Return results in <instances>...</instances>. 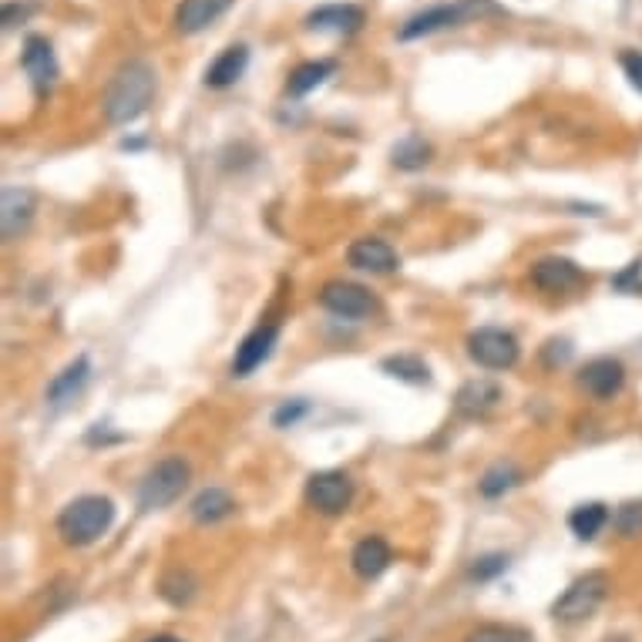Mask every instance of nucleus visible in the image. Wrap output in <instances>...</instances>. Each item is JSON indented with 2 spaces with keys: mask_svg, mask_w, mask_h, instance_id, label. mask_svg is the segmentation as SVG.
<instances>
[{
  "mask_svg": "<svg viewBox=\"0 0 642 642\" xmlns=\"http://www.w3.org/2000/svg\"><path fill=\"white\" fill-rule=\"evenodd\" d=\"M532 283L542 293H572V289H579L585 283V273L572 259L549 256V259H539L532 266Z\"/></svg>",
  "mask_w": 642,
  "mask_h": 642,
  "instance_id": "13",
  "label": "nucleus"
},
{
  "mask_svg": "<svg viewBox=\"0 0 642 642\" xmlns=\"http://www.w3.org/2000/svg\"><path fill=\"white\" fill-rule=\"evenodd\" d=\"M485 18H505V8L495 4V0H451V4H434V8L414 14L397 31V38L401 41H421V38H431L437 31L461 28L471 21H485Z\"/></svg>",
  "mask_w": 642,
  "mask_h": 642,
  "instance_id": "2",
  "label": "nucleus"
},
{
  "mask_svg": "<svg viewBox=\"0 0 642 642\" xmlns=\"http://www.w3.org/2000/svg\"><path fill=\"white\" fill-rule=\"evenodd\" d=\"M192 518L196 522H203V525H213V522H223V518H229L233 512H236V502H233V495L229 492H223V488H206L203 495H196V502H192Z\"/></svg>",
  "mask_w": 642,
  "mask_h": 642,
  "instance_id": "22",
  "label": "nucleus"
},
{
  "mask_svg": "<svg viewBox=\"0 0 642 642\" xmlns=\"http://www.w3.org/2000/svg\"><path fill=\"white\" fill-rule=\"evenodd\" d=\"M622 384H625V367H622L619 360H612V357H595V360H589V364L582 367V374H579V387H582L589 397H595V401L615 397V394L622 391Z\"/></svg>",
  "mask_w": 642,
  "mask_h": 642,
  "instance_id": "11",
  "label": "nucleus"
},
{
  "mask_svg": "<svg viewBox=\"0 0 642 642\" xmlns=\"http://www.w3.org/2000/svg\"><path fill=\"white\" fill-rule=\"evenodd\" d=\"M619 68H622V75L629 78V85L642 95V51L625 48V51L619 55Z\"/></svg>",
  "mask_w": 642,
  "mask_h": 642,
  "instance_id": "30",
  "label": "nucleus"
},
{
  "mask_svg": "<svg viewBox=\"0 0 642 642\" xmlns=\"http://www.w3.org/2000/svg\"><path fill=\"white\" fill-rule=\"evenodd\" d=\"M88 377H91V364H88V357H78L75 364H68V367L48 384V404H51L55 411H65V407L75 404V397L85 391Z\"/></svg>",
  "mask_w": 642,
  "mask_h": 642,
  "instance_id": "17",
  "label": "nucleus"
},
{
  "mask_svg": "<svg viewBox=\"0 0 642 642\" xmlns=\"http://www.w3.org/2000/svg\"><path fill=\"white\" fill-rule=\"evenodd\" d=\"M467 642H518L508 629H498V625H485V629H477Z\"/></svg>",
  "mask_w": 642,
  "mask_h": 642,
  "instance_id": "33",
  "label": "nucleus"
},
{
  "mask_svg": "<svg viewBox=\"0 0 642 642\" xmlns=\"http://www.w3.org/2000/svg\"><path fill=\"white\" fill-rule=\"evenodd\" d=\"M334 75H337V65H334V61H306V65H299V68L289 75V81H286V95L303 98V95L316 91L319 85H327Z\"/></svg>",
  "mask_w": 642,
  "mask_h": 642,
  "instance_id": "21",
  "label": "nucleus"
},
{
  "mask_svg": "<svg viewBox=\"0 0 642 642\" xmlns=\"http://www.w3.org/2000/svg\"><path fill=\"white\" fill-rule=\"evenodd\" d=\"M115 522V505L111 498L101 495H85L75 498L61 515H58V532L68 545H91L98 542Z\"/></svg>",
  "mask_w": 642,
  "mask_h": 642,
  "instance_id": "3",
  "label": "nucleus"
},
{
  "mask_svg": "<svg viewBox=\"0 0 642 642\" xmlns=\"http://www.w3.org/2000/svg\"><path fill=\"white\" fill-rule=\"evenodd\" d=\"M518 481H522V471L515 464L502 461V464L485 471V477L477 481V488H481V495H485V498H502L505 492H512L518 485Z\"/></svg>",
  "mask_w": 642,
  "mask_h": 642,
  "instance_id": "24",
  "label": "nucleus"
},
{
  "mask_svg": "<svg viewBox=\"0 0 642 642\" xmlns=\"http://www.w3.org/2000/svg\"><path fill=\"white\" fill-rule=\"evenodd\" d=\"M276 340H279V327H276V324H263V327H256V330L236 347L233 374H236V377H249L253 371H259V367L269 360Z\"/></svg>",
  "mask_w": 642,
  "mask_h": 642,
  "instance_id": "12",
  "label": "nucleus"
},
{
  "mask_svg": "<svg viewBox=\"0 0 642 642\" xmlns=\"http://www.w3.org/2000/svg\"><path fill=\"white\" fill-rule=\"evenodd\" d=\"M148 642H182V639H176V635H155V639H148Z\"/></svg>",
  "mask_w": 642,
  "mask_h": 642,
  "instance_id": "34",
  "label": "nucleus"
},
{
  "mask_svg": "<svg viewBox=\"0 0 642 642\" xmlns=\"http://www.w3.org/2000/svg\"><path fill=\"white\" fill-rule=\"evenodd\" d=\"M189 464L182 457H166L158 461L138 488V508L141 512H158V508H169L189 485Z\"/></svg>",
  "mask_w": 642,
  "mask_h": 642,
  "instance_id": "4",
  "label": "nucleus"
},
{
  "mask_svg": "<svg viewBox=\"0 0 642 642\" xmlns=\"http://www.w3.org/2000/svg\"><path fill=\"white\" fill-rule=\"evenodd\" d=\"M192 579L189 575H169L166 582H162V595L172 602V605H182V602H189L192 599Z\"/></svg>",
  "mask_w": 642,
  "mask_h": 642,
  "instance_id": "29",
  "label": "nucleus"
},
{
  "mask_svg": "<svg viewBox=\"0 0 642 642\" xmlns=\"http://www.w3.org/2000/svg\"><path fill=\"white\" fill-rule=\"evenodd\" d=\"M498 401H502L498 384H492V381H471V384H464L457 391L454 407H457L461 417H481V414H488Z\"/></svg>",
  "mask_w": 642,
  "mask_h": 642,
  "instance_id": "19",
  "label": "nucleus"
},
{
  "mask_svg": "<svg viewBox=\"0 0 642 642\" xmlns=\"http://www.w3.org/2000/svg\"><path fill=\"white\" fill-rule=\"evenodd\" d=\"M387 565H391V545L384 539L371 535V539L357 542V549H354V572L360 579H377V575L387 572Z\"/></svg>",
  "mask_w": 642,
  "mask_h": 642,
  "instance_id": "20",
  "label": "nucleus"
},
{
  "mask_svg": "<svg viewBox=\"0 0 642 642\" xmlns=\"http://www.w3.org/2000/svg\"><path fill=\"white\" fill-rule=\"evenodd\" d=\"M236 0H182L176 11V31L179 34H203L206 28H213Z\"/></svg>",
  "mask_w": 642,
  "mask_h": 642,
  "instance_id": "14",
  "label": "nucleus"
},
{
  "mask_svg": "<svg viewBox=\"0 0 642 642\" xmlns=\"http://www.w3.org/2000/svg\"><path fill=\"white\" fill-rule=\"evenodd\" d=\"M431 162V145L417 135H407L397 148H394V166L404 169V172H414V169H424Z\"/></svg>",
  "mask_w": 642,
  "mask_h": 642,
  "instance_id": "25",
  "label": "nucleus"
},
{
  "mask_svg": "<svg viewBox=\"0 0 642 642\" xmlns=\"http://www.w3.org/2000/svg\"><path fill=\"white\" fill-rule=\"evenodd\" d=\"M306 31H316V34H340V38H350L364 28V11L357 4H324L306 14Z\"/></svg>",
  "mask_w": 642,
  "mask_h": 642,
  "instance_id": "10",
  "label": "nucleus"
},
{
  "mask_svg": "<svg viewBox=\"0 0 642 642\" xmlns=\"http://www.w3.org/2000/svg\"><path fill=\"white\" fill-rule=\"evenodd\" d=\"M21 68H24V75L31 78V85H34V91H38L41 98H45V95L58 85V78H61L55 48H51V41L41 38V34H28V38H24Z\"/></svg>",
  "mask_w": 642,
  "mask_h": 642,
  "instance_id": "8",
  "label": "nucleus"
},
{
  "mask_svg": "<svg viewBox=\"0 0 642 642\" xmlns=\"http://www.w3.org/2000/svg\"><path fill=\"white\" fill-rule=\"evenodd\" d=\"M34 14V4H14V0H8L4 4V14H0V21H4V28H18V21H28Z\"/></svg>",
  "mask_w": 642,
  "mask_h": 642,
  "instance_id": "32",
  "label": "nucleus"
},
{
  "mask_svg": "<svg viewBox=\"0 0 642 642\" xmlns=\"http://www.w3.org/2000/svg\"><path fill=\"white\" fill-rule=\"evenodd\" d=\"M347 263L354 269H364V273H394L401 266L397 253L384 239H357L347 249Z\"/></svg>",
  "mask_w": 642,
  "mask_h": 642,
  "instance_id": "16",
  "label": "nucleus"
},
{
  "mask_svg": "<svg viewBox=\"0 0 642 642\" xmlns=\"http://www.w3.org/2000/svg\"><path fill=\"white\" fill-rule=\"evenodd\" d=\"M615 532L622 539H639L642 535V502H629L615 512Z\"/></svg>",
  "mask_w": 642,
  "mask_h": 642,
  "instance_id": "27",
  "label": "nucleus"
},
{
  "mask_svg": "<svg viewBox=\"0 0 642 642\" xmlns=\"http://www.w3.org/2000/svg\"><path fill=\"white\" fill-rule=\"evenodd\" d=\"M306 502L324 515H340L354 502V481L344 471H316L306 481Z\"/></svg>",
  "mask_w": 642,
  "mask_h": 642,
  "instance_id": "7",
  "label": "nucleus"
},
{
  "mask_svg": "<svg viewBox=\"0 0 642 642\" xmlns=\"http://www.w3.org/2000/svg\"><path fill=\"white\" fill-rule=\"evenodd\" d=\"M31 219H34V192L8 186L4 199H0V223H4V239L21 236L31 226Z\"/></svg>",
  "mask_w": 642,
  "mask_h": 642,
  "instance_id": "15",
  "label": "nucleus"
},
{
  "mask_svg": "<svg viewBox=\"0 0 642 642\" xmlns=\"http://www.w3.org/2000/svg\"><path fill=\"white\" fill-rule=\"evenodd\" d=\"M467 354L477 367H485V371H508L518 364V340L508 330L481 327L467 337Z\"/></svg>",
  "mask_w": 642,
  "mask_h": 642,
  "instance_id": "6",
  "label": "nucleus"
},
{
  "mask_svg": "<svg viewBox=\"0 0 642 642\" xmlns=\"http://www.w3.org/2000/svg\"><path fill=\"white\" fill-rule=\"evenodd\" d=\"M605 592H609V575L605 572H585L582 579H575L562 592V599L552 605V615L559 622H582L602 605Z\"/></svg>",
  "mask_w": 642,
  "mask_h": 642,
  "instance_id": "5",
  "label": "nucleus"
},
{
  "mask_svg": "<svg viewBox=\"0 0 642 642\" xmlns=\"http://www.w3.org/2000/svg\"><path fill=\"white\" fill-rule=\"evenodd\" d=\"M249 68V48L246 45H229L209 68H206V88H233Z\"/></svg>",
  "mask_w": 642,
  "mask_h": 642,
  "instance_id": "18",
  "label": "nucleus"
},
{
  "mask_svg": "<svg viewBox=\"0 0 642 642\" xmlns=\"http://www.w3.org/2000/svg\"><path fill=\"white\" fill-rule=\"evenodd\" d=\"M306 411H309L306 401H289V404H283V407L273 414V424H276V427H289V424H296Z\"/></svg>",
  "mask_w": 642,
  "mask_h": 642,
  "instance_id": "31",
  "label": "nucleus"
},
{
  "mask_svg": "<svg viewBox=\"0 0 642 642\" xmlns=\"http://www.w3.org/2000/svg\"><path fill=\"white\" fill-rule=\"evenodd\" d=\"M319 303H324L334 316H344V319H364L377 309V299L364 286L344 283V279L327 283L324 293H319Z\"/></svg>",
  "mask_w": 642,
  "mask_h": 642,
  "instance_id": "9",
  "label": "nucleus"
},
{
  "mask_svg": "<svg viewBox=\"0 0 642 642\" xmlns=\"http://www.w3.org/2000/svg\"><path fill=\"white\" fill-rule=\"evenodd\" d=\"M155 98V71L148 61H128L115 71L105 88V118L108 125H131L138 121Z\"/></svg>",
  "mask_w": 642,
  "mask_h": 642,
  "instance_id": "1",
  "label": "nucleus"
},
{
  "mask_svg": "<svg viewBox=\"0 0 642 642\" xmlns=\"http://www.w3.org/2000/svg\"><path fill=\"white\" fill-rule=\"evenodd\" d=\"M381 367H384L391 377L407 381V384H427V381H431L427 364H424V360H417V357H407V354H401V357H387Z\"/></svg>",
  "mask_w": 642,
  "mask_h": 642,
  "instance_id": "26",
  "label": "nucleus"
},
{
  "mask_svg": "<svg viewBox=\"0 0 642 642\" xmlns=\"http://www.w3.org/2000/svg\"><path fill=\"white\" fill-rule=\"evenodd\" d=\"M505 569H508V555H481V559H474L467 575L477 579V582H488V579L502 575Z\"/></svg>",
  "mask_w": 642,
  "mask_h": 642,
  "instance_id": "28",
  "label": "nucleus"
},
{
  "mask_svg": "<svg viewBox=\"0 0 642 642\" xmlns=\"http://www.w3.org/2000/svg\"><path fill=\"white\" fill-rule=\"evenodd\" d=\"M609 522V508L599 505V502H589V505H579L572 515H569V529L582 539V542H592Z\"/></svg>",
  "mask_w": 642,
  "mask_h": 642,
  "instance_id": "23",
  "label": "nucleus"
}]
</instances>
